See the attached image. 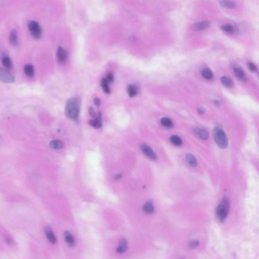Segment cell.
Listing matches in <instances>:
<instances>
[{
  "instance_id": "6da1fadb",
  "label": "cell",
  "mask_w": 259,
  "mask_h": 259,
  "mask_svg": "<svg viewBox=\"0 0 259 259\" xmlns=\"http://www.w3.org/2000/svg\"><path fill=\"white\" fill-rule=\"evenodd\" d=\"M230 201L228 197H223L215 211V216L218 222L223 224L227 220L230 211Z\"/></svg>"
},
{
  "instance_id": "7a4b0ae2",
  "label": "cell",
  "mask_w": 259,
  "mask_h": 259,
  "mask_svg": "<svg viewBox=\"0 0 259 259\" xmlns=\"http://www.w3.org/2000/svg\"><path fill=\"white\" fill-rule=\"evenodd\" d=\"M66 116L71 119L77 120L80 112V101L77 97L71 98L66 106Z\"/></svg>"
},
{
  "instance_id": "3957f363",
  "label": "cell",
  "mask_w": 259,
  "mask_h": 259,
  "mask_svg": "<svg viewBox=\"0 0 259 259\" xmlns=\"http://www.w3.org/2000/svg\"><path fill=\"white\" fill-rule=\"evenodd\" d=\"M214 138L218 147L224 149L228 145V139L224 130L220 127H215L214 129Z\"/></svg>"
},
{
  "instance_id": "277c9868",
  "label": "cell",
  "mask_w": 259,
  "mask_h": 259,
  "mask_svg": "<svg viewBox=\"0 0 259 259\" xmlns=\"http://www.w3.org/2000/svg\"><path fill=\"white\" fill-rule=\"evenodd\" d=\"M141 211L147 216L154 215L156 212V205L154 201L150 199L145 201L141 206Z\"/></svg>"
},
{
  "instance_id": "5b68a950",
  "label": "cell",
  "mask_w": 259,
  "mask_h": 259,
  "mask_svg": "<svg viewBox=\"0 0 259 259\" xmlns=\"http://www.w3.org/2000/svg\"><path fill=\"white\" fill-rule=\"evenodd\" d=\"M129 250V242L126 239H122L116 245L115 251L119 255H123Z\"/></svg>"
},
{
  "instance_id": "8992f818",
  "label": "cell",
  "mask_w": 259,
  "mask_h": 259,
  "mask_svg": "<svg viewBox=\"0 0 259 259\" xmlns=\"http://www.w3.org/2000/svg\"><path fill=\"white\" fill-rule=\"evenodd\" d=\"M28 29L34 38L40 39L42 35V30L38 22L35 21H30L28 22Z\"/></svg>"
},
{
  "instance_id": "52a82bcc",
  "label": "cell",
  "mask_w": 259,
  "mask_h": 259,
  "mask_svg": "<svg viewBox=\"0 0 259 259\" xmlns=\"http://www.w3.org/2000/svg\"><path fill=\"white\" fill-rule=\"evenodd\" d=\"M0 81L4 83H12L14 82V78L7 69L0 68Z\"/></svg>"
},
{
  "instance_id": "ba28073f",
  "label": "cell",
  "mask_w": 259,
  "mask_h": 259,
  "mask_svg": "<svg viewBox=\"0 0 259 259\" xmlns=\"http://www.w3.org/2000/svg\"><path fill=\"white\" fill-rule=\"evenodd\" d=\"M63 236H64L65 242H66V245L69 248H74L76 245V239H75V236L72 235V233L69 231L66 230L63 233Z\"/></svg>"
},
{
  "instance_id": "9c48e42d",
  "label": "cell",
  "mask_w": 259,
  "mask_h": 259,
  "mask_svg": "<svg viewBox=\"0 0 259 259\" xmlns=\"http://www.w3.org/2000/svg\"><path fill=\"white\" fill-rule=\"evenodd\" d=\"M44 234L47 239L48 240L50 243H52V244H56V243L57 242V238H56V234H55L54 231H53L50 227H45Z\"/></svg>"
},
{
  "instance_id": "30bf717a",
  "label": "cell",
  "mask_w": 259,
  "mask_h": 259,
  "mask_svg": "<svg viewBox=\"0 0 259 259\" xmlns=\"http://www.w3.org/2000/svg\"><path fill=\"white\" fill-rule=\"evenodd\" d=\"M141 150L148 158L154 160H157V155H156V154L154 153L153 149L150 147H149L147 144H142V145H141Z\"/></svg>"
},
{
  "instance_id": "8fae6325",
  "label": "cell",
  "mask_w": 259,
  "mask_h": 259,
  "mask_svg": "<svg viewBox=\"0 0 259 259\" xmlns=\"http://www.w3.org/2000/svg\"><path fill=\"white\" fill-rule=\"evenodd\" d=\"M68 57L67 51L63 47H59L57 50V59L60 63H65Z\"/></svg>"
},
{
  "instance_id": "7c38bea8",
  "label": "cell",
  "mask_w": 259,
  "mask_h": 259,
  "mask_svg": "<svg viewBox=\"0 0 259 259\" xmlns=\"http://www.w3.org/2000/svg\"><path fill=\"white\" fill-rule=\"evenodd\" d=\"M194 133L198 138L202 140H207L208 138V132L202 128H196L194 129Z\"/></svg>"
},
{
  "instance_id": "4fadbf2b",
  "label": "cell",
  "mask_w": 259,
  "mask_h": 259,
  "mask_svg": "<svg viewBox=\"0 0 259 259\" xmlns=\"http://www.w3.org/2000/svg\"><path fill=\"white\" fill-rule=\"evenodd\" d=\"M89 125H91L94 128H99L102 126V119H101V115L100 113L98 114L97 116L95 117L94 119L91 120L89 122Z\"/></svg>"
},
{
  "instance_id": "5bb4252c",
  "label": "cell",
  "mask_w": 259,
  "mask_h": 259,
  "mask_svg": "<svg viewBox=\"0 0 259 259\" xmlns=\"http://www.w3.org/2000/svg\"><path fill=\"white\" fill-rule=\"evenodd\" d=\"M9 41L13 47H17V46H18V35H17L16 30H14H14H11V34H10V37H9Z\"/></svg>"
},
{
  "instance_id": "9a60e30c",
  "label": "cell",
  "mask_w": 259,
  "mask_h": 259,
  "mask_svg": "<svg viewBox=\"0 0 259 259\" xmlns=\"http://www.w3.org/2000/svg\"><path fill=\"white\" fill-rule=\"evenodd\" d=\"M186 160L187 162L188 165L191 166V167H196L197 166V164H198L197 160L195 156L192 155V154H188L186 157Z\"/></svg>"
},
{
  "instance_id": "2e32d148",
  "label": "cell",
  "mask_w": 259,
  "mask_h": 259,
  "mask_svg": "<svg viewBox=\"0 0 259 259\" xmlns=\"http://www.w3.org/2000/svg\"><path fill=\"white\" fill-rule=\"evenodd\" d=\"M209 26H210L209 21H201V22L195 24V25H194V29H195V30H202L208 28Z\"/></svg>"
},
{
  "instance_id": "e0dca14e",
  "label": "cell",
  "mask_w": 259,
  "mask_h": 259,
  "mask_svg": "<svg viewBox=\"0 0 259 259\" xmlns=\"http://www.w3.org/2000/svg\"><path fill=\"white\" fill-rule=\"evenodd\" d=\"M50 147L56 150H60L64 147V143L59 140H53L50 142Z\"/></svg>"
},
{
  "instance_id": "ac0fdd59",
  "label": "cell",
  "mask_w": 259,
  "mask_h": 259,
  "mask_svg": "<svg viewBox=\"0 0 259 259\" xmlns=\"http://www.w3.org/2000/svg\"><path fill=\"white\" fill-rule=\"evenodd\" d=\"M24 72L27 76H28V77H32L33 75H34V66L30 64L26 65L24 68Z\"/></svg>"
},
{
  "instance_id": "d6986e66",
  "label": "cell",
  "mask_w": 259,
  "mask_h": 259,
  "mask_svg": "<svg viewBox=\"0 0 259 259\" xmlns=\"http://www.w3.org/2000/svg\"><path fill=\"white\" fill-rule=\"evenodd\" d=\"M202 77L206 79L207 80H211V79H213V78H214L212 72H211L209 69H207V68L202 69Z\"/></svg>"
},
{
  "instance_id": "ffe728a7",
  "label": "cell",
  "mask_w": 259,
  "mask_h": 259,
  "mask_svg": "<svg viewBox=\"0 0 259 259\" xmlns=\"http://www.w3.org/2000/svg\"><path fill=\"white\" fill-rule=\"evenodd\" d=\"M234 73L236 75V77L239 78L240 80L245 81V79H246L245 73H244V72H243L240 68H235V69H234Z\"/></svg>"
},
{
  "instance_id": "44dd1931",
  "label": "cell",
  "mask_w": 259,
  "mask_h": 259,
  "mask_svg": "<svg viewBox=\"0 0 259 259\" xmlns=\"http://www.w3.org/2000/svg\"><path fill=\"white\" fill-rule=\"evenodd\" d=\"M2 62L3 66H5V68H7V69H11V66H12V63H11V59H10L8 56H6V55H5V56H3L2 57Z\"/></svg>"
},
{
  "instance_id": "7402d4cb",
  "label": "cell",
  "mask_w": 259,
  "mask_h": 259,
  "mask_svg": "<svg viewBox=\"0 0 259 259\" xmlns=\"http://www.w3.org/2000/svg\"><path fill=\"white\" fill-rule=\"evenodd\" d=\"M160 122L166 128H172L173 127V122H172V120L169 118H166V117L162 118L161 120H160Z\"/></svg>"
},
{
  "instance_id": "603a6c76",
  "label": "cell",
  "mask_w": 259,
  "mask_h": 259,
  "mask_svg": "<svg viewBox=\"0 0 259 259\" xmlns=\"http://www.w3.org/2000/svg\"><path fill=\"white\" fill-rule=\"evenodd\" d=\"M221 82H222L223 85H224V86L227 87V88H231V87L233 85L232 80H231L230 78L227 77V76H223V77L221 78Z\"/></svg>"
},
{
  "instance_id": "cb8c5ba5",
  "label": "cell",
  "mask_w": 259,
  "mask_h": 259,
  "mask_svg": "<svg viewBox=\"0 0 259 259\" xmlns=\"http://www.w3.org/2000/svg\"><path fill=\"white\" fill-rule=\"evenodd\" d=\"M108 83H109V82H107V80H106V79H103L102 80H101V87H102L104 92L106 94L110 93V89H109V85H108Z\"/></svg>"
},
{
  "instance_id": "d4e9b609",
  "label": "cell",
  "mask_w": 259,
  "mask_h": 259,
  "mask_svg": "<svg viewBox=\"0 0 259 259\" xmlns=\"http://www.w3.org/2000/svg\"><path fill=\"white\" fill-rule=\"evenodd\" d=\"M137 93H138V90L134 85H131L128 87V94L129 97H133L136 96Z\"/></svg>"
},
{
  "instance_id": "484cf974",
  "label": "cell",
  "mask_w": 259,
  "mask_h": 259,
  "mask_svg": "<svg viewBox=\"0 0 259 259\" xmlns=\"http://www.w3.org/2000/svg\"><path fill=\"white\" fill-rule=\"evenodd\" d=\"M170 141H171V142L173 143V144H175V145L176 146H181L182 144V139L177 135H172L171 137H170Z\"/></svg>"
},
{
  "instance_id": "4316f807",
  "label": "cell",
  "mask_w": 259,
  "mask_h": 259,
  "mask_svg": "<svg viewBox=\"0 0 259 259\" xmlns=\"http://www.w3.org/2000/svg\"><path fill=\"white\" fill-rule=\"evenodd\" d=\"M220 4L222 7L227 8H233L236 7V4L234 2H230V1H221L220 2Z\"/></svg>"
},
{
  "instance_id": "83f0119b",
  "label": "cell",
  "mask_w": 259,
  "mask_h": 259,
  "mask_svg": "<svg viewBox=\"0 0 259 259\" xmlns=\"http://www.w3.org/2000/svg\"><path fill=\"white\" fill-rule=\"evenodd\" d=\"M221 29H222V30H224V32L229 33V34H232L234 32L233 27L230 24H224L223 26H221Z\"/></svg>"
},
{
  "instance_id": "f1b7e54d",
  "label": "cell",
  "mask_w": 259,
  "mask_h": 259,
  "mask_svg": "<svg viewBox=\"0 0 259 259\" xmlns=\"http://www.w3.org/2000/svg\"><path fill=\"white\" fill-rule=\"evenodd\" d=\"M199 244H200V242L199 239H192L189 242V247L192 249H195L199 246Z\"/></svg>"
},
{
  "instance_id": "f546056e",
  "label": "cell",
  "mask_w": 259,
  "mask_h": 259,
  "mask_svg": "<svg viewBox=\"0 0 259 259\" xmlns=\"http://www.w3.org/2000/svg\"><path fill=\"white\" fill-rule=\"evenodd\" d=\"M248 68H249V69L251 71V72H257V67H256V66L254 64V63H248Z\"/></svg>"
},
{
  "instance_id": "4dcf8cb0",
  "label": "cell",
  "mask_w": 259,
  "mask_h": 259,
  "mask_svg": "<svg viewBox=\"0 0 259 259\" xmlns=\"http://www.w3.org/2000/svg\"><path fill=\"white\" fill-rule=\"evenodd\" d=\"M106 80H107V82H113V75H112V74L111 73H109V74H108V75H107V77H106Z\"/></svg>"
},
{
  "instance_id": "1f68e13d",
  "label": "cell",
  "mask_w": 259,
  "mask_h": 259,
  "mask_svg": "<svg viewBox=\"0 0 259 259\" xmlns=\"http://www.w3.org/2000/svg\"><path fill=\"white\" fill-rule=\"evenodd\" d=\"M94 104L97 106H100L101 103V101L100 100L98 99V98H95V99L94 100Z\"/></svg>"
},
{
  "instance_id": "d6a6232c",
  "label": "cell",
  "mask_w": 259,
  "mask_h": 259,
  "mask_svg": "<svg viewBox=\"0 0 259 259\" xmlns=\"http://www.w3.org/2000/svg\"><path fill=\"white\" fill-rule=\"evenodd\" d=\"M89 113H90V115L91 116H93V117H96V113H95V112L94 111V109H93V108H90V109H89Z\"/></svg>"
},
{
  "instance_id": "836d02e7",
  "label": "cell",
  "mask_w": 259,
  "mask_h": 259,
  "mask_svg": "<svg viewBox=\"0 0 259 259\" xmlns=\"http://www.w3.org/2000/svg\"><path fill=\"white\" fill-rule=\"evenodd\" d=\"M182 259H185V258H182Z\"/></svg>"
}]
</instances>
